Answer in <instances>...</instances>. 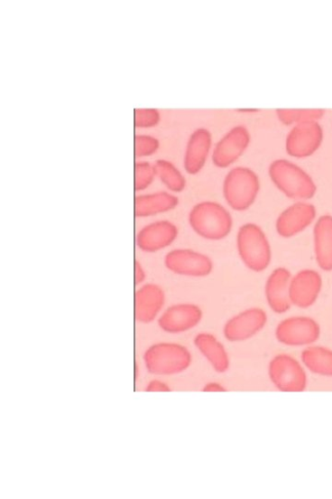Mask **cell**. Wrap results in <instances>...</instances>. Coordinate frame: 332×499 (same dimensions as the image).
Here are the masks:
<instances>
[{"mask_svg":"<svg viewBox=\"0 0 332 499\" xmlns=\"http://www.w3.org/2000/svg\"><path fill=\"white\" fill-rule=\"evenodd\" d=\"M201 309L193 304H179L165 309L158 319L160 328L170 334H180L196 327L202 320Z\"/></svg>","mask_w":332,"mask_h":499,"instance_id":"obj_13","label":"cell"},{"mask_svg":"<svg viewBox=\"0 0 332 499\" xmlns=\"http://www.w3.org/2000/svg\"><path fill=\"white\" fill-rule=\"evenodd\" d=\"M213 145V137L209 130L199 128L190 136L184 155V168L190 175L201 172Z\"/></svg>","mask_w":332,"mask_h":499,"instance_id":"obj_17","label":"cell"},{"mask_svg":"<svg viewBox=\"0 0 332 499\" xmlns=\"http://www.w3.org/2000/svg\"><path fill=\"white\" fill-rule=\"evenodd\" d=\"M204 392H222L226 391V388L219 383L217 382H211L209 384H206L203 388Z\"/></svg>","mask_w":332,"mask_h":499,"instance_id":"obj_30","label":"cell"},{"mask_svg":"<svg viewBox=\"0 0 332 499\" xmlns=\"http://www.w3.org/2000/svg\"><path fill=\"white\" fill-rule=\"evenodd\" d=\"M279 120L290 127V125H297L301 122L307 121H318L323 115L324 111L320 109L313 110H290V109H279L276 111Z\"/></svg>","mask_w":332,"mask_h":499,"instance_id":"obj_24","label":"cell"},{"mask_svg":"<svg viewBox=\"0 0 332 499\" xmlns=\"http://www.w3.org/2000/svg\"><path fill=\"white\" fill-rule=\"evenodd\" d=\"M146 279V273L141 263L135 262V283L136 285L143 284Z\"/></svg>","mask_w":332,"mask_h":499,"instance_id":"obj_29","label":"cell"},{"mask_svg":"<svg viewBox=\"0 0 332 499\" xmlns=\"http://www.w3.org/2000/svg\"><path fill=\"white\" fill-rule=\"evenodd\" d=\"M269 175L279 191L290 199L307 201L317 193V186L310 175L289 160H274L270 165Z\"/></svg>","mask_w":332,"mask_h":499,"instance_id":"obj_2","label":"cell"},{"mask_svg":"<svg viewBox=\"0 0 332 499\" xmlns=\"http://www.w3.org/2000/svg\"><path fill=\"white\" fill-rule=\"evenodd\" d=\"M164 266L176 275L203 278L214 269L212 259L191 249H176L164 258Z\"/></svg>","mask_w":332,"mask_h":499,"instance_id":"obj_8","label":"cell"},{"mask_svg":"<svg viewBox=\"0 0 332 499\" xmlns=\"http://www.w3.org/2000/svg\"><path fill=\"white\" fill-rule=\"evenodd\" d=\"M322 287L321 276L315 270L300 271L290 278V300L301 309L311 307L318 300Z\"/></svg>","mask_w":332,"mask_h":499,"instance_id":"obj_14","label":"cell"},{"mask_svg":"<svg viewBox=\"0 0 332 499\" xmlns=\"http://www.w3.org/2000/svg\"><path fill=\"white\" fill-rule=\"evenodd\" d=\"M317 216L316 207L300 201L284 210L277 219L276 231L282 238H292L307 230Z\"/></svg>","mask_w":332,"mask_h":499,"instance_id":"obj_11","label":"cell"},{"mask_svg":"<svg viewBox=\"0 0 332 499\" xmlns=\"http://www.w3.org/2000/svg\"><path fill=\"white\" fill-rule=\"evenodd\" d=\"M194 345L213 369L224 373L230 368V357L224 344L210 333H199L194 339Z\"/></svg>","mask_w":332,"mask_h":499,"instance_id":"obj_20","label":"cell"},{"mask_svg":"<svg viewBox=\"0 0 332 499\" xmlns=\"http://www.w3.org/2000/svg\"><path fill=\"white\" fill-rule=\"evenodd\" d=\"M160 147V142L157 138L141 135L135 137V155L136 157H146L155 154Z\"/></svg>","mask_w":332,"mask_h":499,"instance_id":"obj_26","label":"cell"},{"mask_svg":"<svg viewBox=\"0 0 332 499\" xmlns=\"http://www.w3.org/2000/svg\"><path fill=\"white\" fill-rule=\"evenodd\" d=\"M323 141V130L318 121L301 122L293 127L286 138L289 155L305 158L317 152Z\"/></svg>","mask_w":332,"mask_h":499,"instance_id":"obj_10","label":"cell"},{"mask_svg":"<svg viewBox=\"0 0 332 499\" xmlns=\"http://www.w3.org/2000/svg\"><path fill=\"white\" fill-rule=\"evenodd\" d=\"M260 189L261 183L257 174L244 166H237L227 174L223 193L232 210L241 212L254 205Z\"/></svg>","mask_w":332,"mask_h":499,"instance_id":"obj_5","label":"cell"},{"mask_svg":"<svg viewBox=\"0 0 332 499\" xmlns=\"http://www.w3.org/2000/svg\"><path fill=\"white\" fill-rule=\"evenodd\" d=\"M305 368L317 376L332 378V351L321 346H309L301 354Z\"/></svg>","mask_w":332,"mask_h":499,"instance_id":"obj_22","label":"cell"},{"mask_svg":"<svg viewBox=\"0 0 332 499\" xmlns=\"http://www.w3.org/2000/svg\"><path fill=\"white\" fill-rule=\"evenodd\" d=\"M145 391L148 392H170L171 391V389L169 385H166L164 382L153 380L150 381V383L147 385Z\"/></svg>","mask_w":332,"mask_h":499,"instance_id":"obj_28","label":"cell"},{"mask_svg":"<svg viewBox=\"0 0 332 499\" xmlns=\"http://www.w3.org/2000/svg\"><path fill=\"white\" fill-rule=\"evenodd\" d=\"M269 378L272 385L282 392H302L307 389L305 366L293 356L281 353L269 364Z\"/></svg>","mask_w":332,"mask_h":499,"instance_id":"obj_6","label":"cell"},{"mask_svg":"<svg viewBox=\"0 0 332 499\" xmlns=\"http://www.w3.org/2000/svg\"><path fill=\"white\" fill-rule=\"evenodd\" d=\"M165 304L163 289L153 283L142 286L135 296L136 320L143 324H150L155 320Z\"/></svg>","mask_w":332,"mask_h":499,"instance_id":"obj_18","label":"cell"},{"mask_svg":"<svg viewBox=\"0 0 332 499\" xmlns=\"http://www.w3.org/2000/svg\"><path fill=\"white\" fill-rule=\"evenodd\" d=\"M156 176L162 184L174 193L185 190L187 181L177 166L169 160L158 159L154 164Z\"/></svg>","mask_w":332,"mask_h":499,"instance_id":"obj_23","label":"cell"},{"mask_svg":"<svg viewBox=\"0 0 332 499\" xmlns=\"http://www.w3.org/2000/svg\"><path fill=\"white\" fill-rule=\"evenodd\" d=\"M161 120L160 112L154 108H138L135 110V127L137 128H152Z\"/></svg>","mask_w":332,"mask_h":499,"instance_id":"obj_27","label":"cell"},{"mask_svg":"<svg viewBox=\"0 0 332 499\" xmlns=\"http://www.w3.org/2000/svg\"><path fill=\"white\" fill-rule=\"evenodd\" d=\"M143 360L147 371L159 377L176 376L192 363L191 353L185 346L171 343L152 345L146 350Z\"/></svg>","mask_w":332,"mask_h":499,"instance_id":"obj_4","label":"cell"},{"mask_svg":"<svg viewBox=\"0 0 332 499\" xmlns=\"http://www.w3.org/2000/svg\"><path fill=\"white\" fill-rule=\"evenodd\" d=\"M316 261L324 271H332V217H320L314 228Z\"/></svg>","mask_w":332,"mask_h":499,"instance_id":"obj_21","label":"cell"},{"mask_svg":"<svg viewBox=\"0 0 332 499\" xmlns=\"http://www.w3.org/2000/svg\"><path fill=\"white\" fill-rule=\"evenodd\" d=\"M156 176L154 165L149 162L135 164V190L144 191L152 185Z\"/></svg>","mask_w":332,"mask_h":499,"instance_id":"obj_25","label":"cell"},{"mask_svg":"<svg viewBox=\"0 0 332 499\" xmlns=\"http://www.w3.org/2000/svg\"><path fill=\"white\" fill-rule=\"evenodd\" d=\"M179 229L171 221H161L143 227L136 237L137 246L145 253H157L178 238Z\"/></svg>","mask_w":332,"mask_h":499,"instance_id":"obj_15","label":"cell"},{"mask_svg":"<svg viewBox=\"0 0 332 499\" xmlns=\"http://www.w3.org/2000/svg\"><path fill=\"white\" fill-rule=\"evenodd\" d=\"M290 271L284 268H276L268 278L265 297L270 308L276 314L287 313L292 303L290 300Z\"/></svg>","mask_w":332,"mask_h":499,"instance_id":"obj_16","label":"cell"},{"mask_svg":"<svg viewBox=\"0 0 332 499\" xmlns=\"http://www.w3.org/2000/svg\"><path fill=\"white\" fill-rule=\"evenodd\" d=\"M268 316L258 307L248 308L230 318L224 326L228 342L243 343L254 338L267 325Z\"/></svg>","mask_w":332,"mask_h":499,"instance_id":"obj_9","label":"cell"},{"mask_svg":"<svg viewBox=\"0 0 332 499\" xmlns=\"http://www.w3.org/2000/svg\"><path fill=\"white\" fill-rule=\"evenodd\" d=\"M180 199L168 192L139 195L135 199V215L137 218L153 217L175 210Z\"/></svg>","mask_w":332,"mask_h":499,"instance_id":"obj_19","label":"cell"},{"mask_svg":"<svg viewBox=\"0 0 332 499\" xmlns=\"http://www.w3.org/2000/svg\"><path fill=\"white\" fill-rule=\"evenodd\" d=\"M236 245L239 257L247 268L260 273L269 268L272 257V248L260 226L254 223L241 226Z\"/></svg>","mask_w":332,"mask_h":499,"instance_id":"obj_3","label":"cell"},{"mask_svg":"<svg viewBox=\"0 0 332 499\" xmlns=\"http://www.w3.org/2000/svg\"><path fill=\"white\" fill-rule=\"evenodd\" d=\"M189 221L191 229L201 238L209 240L226 239L232 231L233 219L225 206L206 201L192 208Z\"/></svg>","mask_w":332,"mask_h":499,"instance_id":"obj_1","label":"cell"},{"mask_svg":"<svg viewBox=\"0 0 332 499\" xmlns=\"http://www.w3.org/2000/svg\"><path fill=\"white\" fill-rule=\"evenodd\" d=\"M320 336L317 321L307 316H292L283 319L275 330L277 341L288 347H309Z\"/></svg>","mask_w":332,"mask_h":499,"instance_id":"obj_7","label":"cell"},{"mask_svg":"<svg viewBox=\"0 0 332 499\" xmlns=\"http://www.w3.org/2000/svg\"><path fill=\"white\" fill-rule=\"evenodd\" d=\"M251 140V134L245 127H234L217 144L213 163L220 169L228 168L244 154Z\"/></svg>","mask_w":332,"mask_h":499,"instance_id":"obj_12","label":"cell"}]
</instances>
